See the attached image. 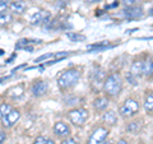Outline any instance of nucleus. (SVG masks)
<instances>
[{
    "mask_svg": "<svg viewBox=\"0 0 153 144\" xmlns=\"http://www.w3.org/2000/svg\"><path fill=\"white\" fill-rule=\"evenodd\" d=\"M103 89H105V92H106V94L111 96V97L119 96V93H120L123 89V79H121L120 74L114 73L111 75H108L107 78L105 79Z\"/></svg>",
    "mask_w": 153,
    "mask_h": 144,
    "instance_id": "f257e3e1",
    "label": "nucleus"
},
{
    "mask_svg": "<svg viewBox=\"0 0 153 144\" xmlns=\"http://www.w3.org/2000/svg\"><path fill=\"white\" fill-rule=\"evenodd\" d=\"M80 79V71L76 69L65 70L59 78H57V85L61 89H69L78 83Z\"/></svg>",
    "mask_w": 153,
    "mask_h": 144,
    "instance_id": "f03ea898",
    "label": "nucleus"
},
{
    "mask_svg": "<svg viewBox=\"0 0 153 144\" xmlns=\"http://www.w3.org/2000/svg\"><path fill=\"white\" fill-rule=\"evenodd\" d=\"M138 111H139V103L133 98H128L119 108V112L123 117H131Z\"/></svg>",
    "mask_w": 153,
    "mask_h": 144,
    "instance_id": "7ed1b4c3",
    "label": "nucleus"
},
{
    "mask_svg": "<svg viewBox=\"0 0 153 144\" xmlns=\"http://www.w3.org/2000/svg\"><path fill=\"white\" fill-rule=\"evenodd\" d=\"M88 111L84 108H76V110H71L68 114V117L71 122L76 126H82L83 124L88 120Z\"/></svg>",
    "mask_w": 153,
    "mask_h": 144,
    "instance_id": "20e7f679",
    "label": "nucleus"
},
{
    "mask_svg": "<svg viewBox=\"0 0 153 144\" xmlns=\"http://www.w3.org/2000/svg\"><path fill=\"white\" fill-rule=\"evenodd\" d=\"M107 135H108V130L106 128H97L91 134L87 144H101L107 138Z\"/></svg>",
    "mask_w": 153,
    "mask_h": 144,
    "instance_id": "39448f33",
    "label": "nucleus"
},
{
    "mask_svg": "<svg viewBox=\"0 0 153 144\" xmlns=\"http://www.w3.org/2000/svg\"><path fill=\"white\" fill-rule=\"evenodd\" d=\"M19 117H21V112H19L18 110L12 108L10 112H8L5 116L1 117L0 120H1V125L4 128H12L14 124H16L19 120Z\"/></svg>",
    "mask_w": 153,
    "mask_h": 144,
    "instance_id": "423d86ee",
    "label": "nucleus"
},
{
    "mask_svg": "<svg viewBox=\"0 0 153 144\" xmlns=\"http://www.w3.org/2000/svg\"><path fill=\"white\" fill-rule=\"evenodd\" d=\"M50 17L51 14L46 10H38L37 13H35L33 16L31 17V23L32 24H36V26H40V24H45L50 21Z\"/></svg>",
    "mask_w": 153,
    "mask_h": 144,
    "instance_id": "0eeeda50",
    "label": "nucleus"
},
{
    "mask_svg": "<svg viewBox=\"0 0 153 144\" xmlns=\"http://www.w3.org/2000/svg\"><path fill=\"white\" fill-rule=\"evenodd\" d=\"M47 89H49V84L46 83L45 80H37L35 83L32 84V93L33 96H36V97H41V96H44Z\"/></svg>",
    "mask_w": 153,
    "mask_h": 144,
    "instance_id": "6e6552de",
    "label": "nucleus"
},
{
    "mask_svg": "<svg viewBox=\"0 0 153 144\" xmlns=\"http://www.w3.org/2000/svg\"><path fill=\"white\" fill-rule=\"evenodd\" d=\"M124 16H125L128 19H137V18H140L143 16V10L142 8H138V7H128L124 9Z\"/></svg>",
    "mask_w": 153,
    "mask_h": 144,
    "instance_id": "1a4fd4ad",
    "label": "nucleus"
},
{
    "mask_svg": "<svg viewBox=\"0 0 153 144\" xmlns=\"http://www.w3.org/2000/svg\"><path fill=\"white\" fill-rule=\"evenodd\" d=\"M54 133L57 137H68L70 134V128L63 121H57L54 125Z\"/></svg>",
    "mask_w": 153,
    "mask_h": 144,
    "instance_id": "9d476101",
    "label": "nucleus"
},
{
    "mask_svg": "<svg viewBox=\"0 0 153 144\" xmlns=\"http://www.w3.org/2000/svg\"><path fill=\"white\" fill-rule=\"evenodd\" d=\"M9 9L16 14H22V13H25V10L27 9V4L23 1V0H16V1H13L12 4H9Z\"/></svg>",
    "mask_w": 153,
    "mask_h": 144,
    "instance_id": "9b49d317",
    "label": "nucleus"
},
{
    "mask_svg": "<svg viewBox=\"0 0 153 144\" xmlns=\"http://www.w3.org/2000/svg\"><path fill=\"white\" fill-rule=\"evenodd\" d=\"M143 65H144V61H135L133 65H131V69H130V73L134 76H140L143 75Z\"/></svg>",
    "mask_w": 153,
    "mask_h": 144,
    "instance_id": "f8f14e48",
    "label": "nucleus"
},
{
    "mask_svg": "<svg viewBox=\"0 0 153 144\" xmlns=\"http://www.w3.org/2000/svg\"><path fill=\"white\" fill-rule=\"evenodd\" d=\"M108 106V99L107 98H103V97H100V98H96L94 102H93V107L98 111H103L106 110Z\"/></svg>",
    "mask_w": 153,
    "mask_h": 144,
    "instance_id": "ddd939ff",
    "label": "nucleus"
},
{
    "mask_svg": "<svg viewBox=\"0 0 153 144\" xmlns=\"http://www.w3.org/2000/svg\"><path fill=\"white\" fill-rule=\"evenodd\" d=\"M143 74L146 76H148V78L153 75V60L144 61V65H143Z\"/></svg>",
    "mask_w": 153,
    "mask_h": 144,
    "instance_id": "4468645a",
    "label": "nucleus"
},
{
    "mask_svg": "<svg viewBox=\"0 0 153 144\" xmlns=\"http://www.w3.org/2000/svg\"><path fill=\"white\" fill-rule=\"evenodd\" d=\"M144 108L147 112H153V93L146 96L144 99Z\"/></svg>",
    "mask_w": 153,
    "mask_h": 144,
    "instance_id": "2eb2a0df",
    "label": "nucleus"
},
{
    "mask_svg": "<svg viewBox=\"0 0 153 144\" xmlns=\"http://www.w3.org/2000/svg\"><path fill=\"white\" fill-rule=\"evenodd\" d=\"M66 37L73 42H83L85 41V36L84 35H79V33H73V32H68Z\"/></svg>",
    "mask_w": 153,
    "mask_h": 144,
    "instance_id": "dca6fc26",
    "label": "nucleus"
},
{
    "mask_svg": "<svg viewBox=\"0 0 153 144\" xmlns=\"http://www.w3.org/2000/svg\"><path fill=\"white\" fill-rule=\"evenodd\" d=\"M103 121L106 124H110V125H114L116 122V114L114 111H108L103 115Z\"/></svg>",
    "mask_w": 153,
    "mask_h": 144,
    "instance_id": "f3484780",
    "label": "nucleus"
},
{
    "mask_svg": "<svg viewBox=\"0 0 153 144\" xmlns=\"http://www.w3.org/2000/svg\"><path fill=\"white\" fill-rule=\"evenodd\" d=\"M12 21H13L12 14H9V13H1L0 14V27H4V26L9 24Z\"/></svg>",
    "mask_w": 153,
    "mask_h": 144,
    "instance_id": "a211bd4d",
    "label": "nucleus"
},
{
    "mask_svg": "<svg viewBox=\"0 0 153 144\" xmlns=\"http://www.w3.org/2000/svg\"><path fill=\"white\" fill-rule=\"evenodd\" d=\"M40 44V40H36V41H32V40H26V38H23V40H19L17 42V45H16V49H25V47H27L30 44Z\"/></svg>",
    "mask_w": 153,
    "mask_h": 144,
    "instance_id": "6ab92c4d",
    "label": "nucleus"
},
{
    "mask_svg": "<svg viewBox=\"0 0 153 144\" xmlns=\"http://www.w3.org/2000/svg\"><path fill=\"white\" fill-rule=\"evenodd\" d=\"M108 47H112L111 45H108V42H102V44H96V45H91L88 46L89 50H94V51H102V50H106Z\"/></svg>",
    "mask_w": 153,
    "mask_h": 144,
    "instance_id": "aec40b11",
    "label": "nucleus"
},
{
    "mask_svg": "<svg viewBox=\"0 0 153 144\" xmlns=\"http://www.w3.org/2000/svg\"><path fill=\"white\" fill-rule=\"evenodd\" d=\"M140 129H142L140 121H133V122L129 124V126H128V130L131 131V133H138Z\"/></svg>",
    "mask_w": 153,
    "mask_h": 144,
    "instance_id": "412c9836",
    "label": "nucleus"
},
{
    "mask_svg": "<svg viewBox=\"0 0 153 144\" xmlns=\"http://www.w3.org/2000/svg\"><path fill=\"white\" fill-rule=\"evenodd\" d=\"M33 144H55L54 140H51L50 138H46V137H37L35 139Z\"/></svg>",
    "mask_w": 153,
    "mask_h": 144,
    "instance_id": "4be33fe9",
    "label": "nucleus"
},
{
    "mask_svg": "<svg viewBox=\"0 0 153 144\" xmlns=\"http://www.w3.org/2000/svg\"><path fill=\"white\" fill-rule=\"evenodd\" d=\"M10 110H12V106H10V105H8V103L0 105V119L5 116L8 112H10Z\"/></svg>",
    "mask_w": 153,
    "mask_h": 144,
    "instance_id": "5701e85b",
    "label": "nucleus"
},
{
    "mask_svg": "<svg viewBox=\"0 0 153 144\" xmlns=\"http://www.w3.org/2000/svg\"><path fill=\"white\" fill-rule=\"evenodd\" d=\"M51 56H54V54H44V55H41L40 57H37V59L35 60V63L38 64V63H42V60H46V59H49V57Z\"/></svg>",
    "mask_w": 153,
    "mask_h": 144,
    "instance_id": "b1692460",
    "label": "nucleus"
},
{
    "mask_svg": "<svg viewBox=\"0 0 153 144\" xmlns=\"http://www.w3.org/2000/svg\"><path fill=\"white\" fill-rule=\"evenodd\" d=\"M55 60L57 61H61V59H64V57L69 56V52H59V54H55Z\"/></svg>",
    "mask_w": 153,
    "mask_h": 144,
    "instance_id": "393cba45",
    "label": "nucleus"
},
{
    "mask_svg": "<svg viewBox=\"0 0 153 144\" xmlns=\"http://www.w3.org/2000/svg\"><path fill=\"white\" fill-rule=\"evenodd\" d=\"M8 7H9L8 1H0V14H1V13H5V10L8 9Z\"/></svg>",
    "mask_w": 153,
    "mask_h": 144,
    "instance_id": "a878e982",
    "label": "nucleus"
},
{
    "mask_svg": "<svg viewBox=\"0 0 153 144\" xmlns=\"http://www.w3.org/2000/svg\"><path fill=\"white\" fill-rule=\"evenodd\" d=\"M126 79H128L129 82H130V83H131L133 85H135V84H137V76H134L131 73H129V74L126 75Z\"/></svg>",
    "mask_w": 153,
    "mask_h": 144,
    "instance_id": "bb28decb",
    "label": "nucleus"
},
{
    "mask_svg": "<svg viewBox=\"0 0 153 144\" xmlns=\"http://www.w3.org/2000/svg\"><path fill=\"white\" fill-rule=\"evenodd\" d=\"M61 144H78V142L73 138H69V139H65V140L61 142Z\"/></svg>",
    "mask_w": 153,
    "mask_h": 144,
    "instance_id": "cd10ccee",
    "label": "nucleus"
},
{
    "mask_svg": "<svg viewBox=\"0 0 153 144\" xmlns=\"http://www.w3.org/2000/svg\"><path fill=\"white\" fill-rule=\"evenodd\" d=\"M5 139H7V134L3 130H0V144H3L4 142H5Z\"/></svg>",
    "mask_w": 153,
    "mask_h": 144,
    "instance_id": "c85d7f7f",
    "label": "nucleus"
},
{
    "mask_svg": "<svg viewBox=\"0 0 153 144\" xmlns=\"http://www.w3.org/2000/svg\"><path fill=\"white\" fill-rule=\"evenodd\" d=\"M121 1L125 4V5H128V7H131L134 3H135V0H121Z\"/></svg>",
    "mask_w": 153,
    "mask_h": 144,
    "instance_id": "c756f323",
    "label": "nucleus"
},
{
    "mask_svg": "<svg viewBox=\"0 0 153 144\" xmlns=\"http://www.w3.org/2000/svg\"><path fill=\"white\" fill-rule=\"evenodd\" d=\"M117 144H128V143H126V142H125V140H120V142H119V143H117Z\"/></svg>",
    "mask_w": 153,
    "mask_h": 144,
    "instance_id": "7c9ffc66",
    "label": "nucleus"
},
{
    "mask_svg": "<svg viewBox=\"0 0 153 144\" xmlns=\"http://www.w3.org/2000/svg\"><path fill=\"white\" fill-rule=\"evenodd\" d=\"M89 3H96V1H101V0H88Z\"/></svg>",
    "mask_w": 153,
    "mask_h": 144,
    "instance_id": "2f4dec72",
    "label": "nucleus"
},
{
    "mask_svg": "<svg viewBox=\"0 0 153 144\" xmlns=\"http://www.w3.org/2000/svg\"><path fill=\"white\" fill-rule=\"evenodd\" d=\"M4 54V50H1V49H0V55H3Z\"/></svg>",
    "mask_w": 153,
    "mask_h": 144,
    "instance_id": "473e14b6",
    "label": "nucleus"
},
{
    "mask_svg": "<svg viewBox=\"0 0 153 144\" xmlns=\"http://www.w3.org/2000/svg\"><path fill=\"white\" fill-rule=\"evenodd\" d=\"M101 144H112V143H110V142H106V143H101Z\"/></svg>",
    "mask_w": 153,
    "mask_h": 144,
    "instance_id": "72a5a7b5",
    "label": "nucleus"
},
{
    "mask_svg": "<svg viewBox=\"0 0 153 144\" xmlns=\"http://www.w3.org/2000/svg\"><path fill=\"white\" fill-rule=\"evenodd\" d=\"M0 1H8L9 3V0H0Z\"/></svg>",
    "mask_w": 153,
    "mask_h": 144,
    "instance_id": "f704fd0d",
    "label": "nucleus"
},
{
    "mask_svg": "<svg viewBox=\"0 0 153 144\" xmlns=\"http://www.w3.org/2000/svg\"><path fill=\"white\" fill-rule=\"evenodd\" d=\"M3 80H4V78H3V79H0V83H1V82H3Z\"/></svg>",
    "mask_w": 153,
    "mask_h": 144,
    "instance_id": "c9c22d12",
    "label": "nucleus"
}]
</instances>
